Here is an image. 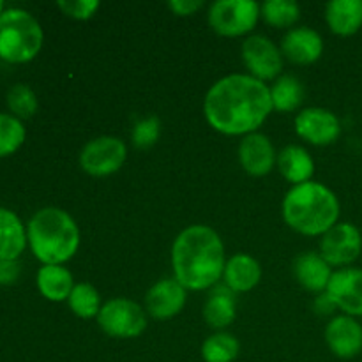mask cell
<instances>
[{
  "mask_svg": "<svg viewBox=\"0 0 362 362\" xmlns=\"http://www.w3.org/2000/svg\"><path fill=\"white\" fill-rule=\"evenodd\" d=\"M296 131L313 145H331L341 134L338 117L325 108H306L296 117Z\"/></svg>",
  "mask_w": 362,
  "mask_h": 362,
  "instance_id": "cell-12",
  "label": "cell"
},
{
  "mask_svg": "<svg viewBox=\"0 0 362 362\" xmlns=\"http://www.w3.org/2000/svg\"><path fill=\"white\" fill-rule=\"evenodd\" d=\"M325 341L339 359H354L362 352V325L354 317L341 315L325 327Z\"/></svg>",
  "mask_w": 362,
  "mask_h": 362,
  "instance_id": "cell-13",
  "label": "cell"
},
{
  "mask_svg": "<svg viewBox=\"0 0 362 362\" xmlns=\"http://www.w3.org/2000/svg\"><path fill=\"white\" fill-rule=\"evenodd\" d=\"M25 141V127L14 115L0 113V158L13 154Z\"/></svg>",
  "mask_w": 362,
  "mask_h": 362,
  "instance_id": "cell-28",
  "label": "cell"
},
{
  "mask_svg": "<svg viewBox=\"0 0 362 362\" xmlns=\"http://www.w3.org/2000/svg\"><path fill=\"white\" fill-rule=\"evenodd\" d=\"M27 246L23 223L9 209L0 207V260H16Z\"/></svg>",
  "mask_w": 362,
  "mask_h": 362,
  "instance_id": "cell-21",
  "label": "cell"
},
{
  "mask_svg": "<svg viewBox=\"0 0 362 362\" xmlns=\"http://www.w3.org/2000/svg\"><path fill=\"white\" fill-rule=\"evenodd\" d=\"M243 60L251 76L260 81L272 80L281 73V52L265 35H250L243 42Z\"/></svg>",
  "mask_w": 362,
  "mask_h": 362,
  "instance_id": "cell-10",
  "label": "cell"
},
{
  "mask_svg": "<svg viewBox=\"0 0 362 362\" xmlns=\"http://www.w3.org/2000/svg\"><path fill=\"white\" fill-rule=\"evenodd\" d=\"M260 14L272 27H292L299 20L300 7L292 0H267L262 4Z\"/></svg>",
  "mask_w": 362,
  "mask_h": 362,
  "instance_id": "cell-26",
  "label": "cell"
},
{
  "mask_svg": "<svg viewBox=\"0 0 362 362\" xmlns=\"http://www.w3.org/2000/svg\"><path fill=\"white\" fill-rule=\"evenodd\" d=\"M283 55L296 64H313L324 52V39L317 30L308 27L292 28L281 41Z\"/></svg>",
  "mask_w": 362,
  "mask_h": 362,
  "instance_id": "cell-16",
  "label": "cell"
},
{
  "mask_svg": "<svg viewBox=\"0 0 362 362\" xmlns=\"http://www.w3.org/2000/svg\"><path fill=\"white\" fill-rule=\"evenodd\" d=\"M325 293L349 317H362V269L349 267L332 272Z\"/></svg>",
  "mask_w": 362,
  "mask_h": 362,
  "instance_id": "cell-11",
  "label": "cell"
},
{
  "mask_svg": "<svg viewBox=\"0 0 362 362\" xmlns=\"http://www.w3.org/2000/svg\"><path fill=\"white\" fill-rule=\"evenodd\" d=\"M126 156V144L120 138L99 136L83 147L80 154V166L88 175L106 177L122 168Z\"/></svg>",
  "mask_w": 362,
  "mask_h": 362,
  "instance_id": "cell-8",
  "label": "cell"
},
{
  "mask_svg": "<svg viewBox=\"0 0 362 362\" xmlns=\"http://www.w3.org/2000/svg\"><path fill=\"white\" fill-rule=\"evenodd\" d=\"M168 7L175 14L187 16V14L202 9L204 7V0H172V2H168Z\"/></svg>",
  "mask_w": 362,
  "mask_h": 362,
  "instance_id": "cell-33",
  "label": "cell"
},
{
  "mask_svg": "<svg viewBox=\"0 0 362 362\" xmlns=\"http://www.w3.org/2000/svg\"><path fill=\"white\" fill-rule=\"evenodd\" d=\"M161 134V122L156 115L140 120L133 129V141L136 147L147 148L159 140Z\"/></svg>",
  "mask_w": 362,
  "mask_h": 362,
  "instance_id": "cell-30",
  "label": "cell"
},
{
  "mask_svg": "<svg viewBox=\"0 0 362 362\" xmlns=\"http://www.w3.org/2000/svg\"><path fill=\"white\" fill-rule=\"evenodd\" d=\"M260 16V6L253 0H218L209 9V23L218 34L235 37L250 32Z\"/></svg>",
  "mask_w": 362,
  "mask_h": 362,
  "instance_id": "cell-6",
  "label": "cell"
},
{
  "mask_svg": "<svg viewBox=\"0 0 362 362\" xmlns=\"http://www.w3.org/2000/svg\"><path fill=\"white\" fill-rule=\"evenodd\" d=\"M283 218L303 235H324L338 225L339 202L324 184H297L283 200Z\"/></svg>",
  "mask_w": 362,
  "mask_h": 362,
  "instance_id": "cell-3",
  "label": "cell"
},
{
  "mask_svg": "<svg viewBox=\"0 0 362 362\" xmlns=\"http://www.w3.org/2000/svg\"><path fill=\"white\" fill-rule=\"evenodd\" d=\"M271 99L272 108L278 112H293L299 108L300 103L304 99V87L296 76H285L278 78L271 88Z\"/></svg>",
  "mask_w": 362,
  "mask_h": 362,
  "instance_id": "cell-24",
  "label": "cell"
},
{
  "mask_svg": "<svg viewBox=\"0 0 362 362\" xmlns=\"http://www.w3.org/2000/svg\"><path fill=\"white\" fill-rule=\"evenodd\" d=\"M20 278V264L16 260H0V285H13Z\"/></svg>",
  "mask_w": 362,
  "mask_h": 362,
  "instance_id": "cell-32",
  "label": "cell"
},
{
  "mask_svg": "<svg viewBox=\"0 0 362 362\" xmlns=\"http://www.w3.org/2000/svg\"><path fill=\"white\" fill-rule=\"evenodd\" d=\"M186 304V288L175 278L161 279L145 296L147 311L158 320L175 317Z\"/></svg>",
  "mask_w": 362,
  "mask_h": 362,
  "instance_id": "cell-14",
  "label": "cell"
},
{
  "mask_svg": "<svg viewBox=\"0 0 362 362\" xmlns=\"http://www.w3.org/2000/svg\"><path fill=\"white\" fill-rule=\"evenodd\" d=\"M325 20L338 35H354L362 27V0H331L325 7Z\"/></svg>",
  "mask_w": 362,
  "mask_h": 362,
  "instance_id": "cell-19",
  "label": "cell"
},
{
  "mask_svg": "<svg viewBox=\"0 0 362 362\" xmlns=\"http://www.w3.org/2000/svg\"><path fill=\"white\" fill-rule=\"evenodd\" d=\"M240 345L235 336L228 332H218L209 336L202 345V356L205 362H233L239 356Z\"/></svg>",
  "mask_w": 362,
  "mask_h": 362,
  "instance_id": "cell-25",
  "label": "cell"
},
{
  "mask_svg": "<svg viewBox=\"0 0 362 362\" xmlns=\"http://www.w3.org/2000/svg\"><path fill=\"white\" fill-rule=\"evenodd\" d=\"M336 308V304L332 303L331 297L327 296V293H322V296L317 297V300H315V310H317L318 315H329L332 313V310Z\"/></svg>",
  "mask_w": 362,
  "mask_h": 362,
  "instance_id": "cell-34",
  "label": "cell"
},
{
  "mask_svg": "<svg viewBox=\"0 0 362 362\" xmlns=\"http://www.w3.org/2000/svg\"><path fill=\"white\" fill-rule=\"evenodd\" d=\"M271 88L251 74L221 78L205 95L207 122L223 134H251L272 112Z\"/></svg>",
  "mask_w": 362,
  "mask_h": 362,
  "instance_id": "cell-1",
  "label": "cell"
},
{
  "mask_svg": "<svg viewBox=\"0 0 362 362\" xmlns=\"http://www.w3.org/2000/svg\"><path fill=\"white\" fill-rule=\"evenodd\" d=\"M42 46V28L25 9L0 13V57L7 62H28Z\"/></svg>",
  "mask_w": 362,
  "mask_h": 362,
  "instance_id": "cell-5",
  "label": "cell"
},
{
  "mask_svg": "<svg viewBox=\"0 0 362 362\" xmlns=\"http://www.w3.org/2000/svg\"><path fill=\"white\" fill-rule=\"evenodd\" d=\"M99 327L112 338H136L147 327V317L140 304L129 299L108 300L98 315Z\"/></svg>",
  "mask_w": 362,
  "mask_h": 362,
  "instance_id": "cell-7",
  "label": "cell"
},
{
  "mask_svg": "<svg viewBox=\"0 0 362 362\" xmlns=\"http://www.w3.org/2000/svg\"><path fill=\"white\" fill-rule=\"evenodd\" d=\"M2 11H4V2H2V0H0V13H2Z\"/></svg>",
  "mask_w": 362,
  "mask_h": 362,
  "instance_id": "cell-35",
  "label": "cell"
},
{
  "mask_svg": "<svg viewBox=\"0 0 362 362\" xmlns=\"http://www.w3.org/2000/svg\"><path fill=\"white\" fill-rule=\"evenodd\" d=\"M239 161L250 175H267L276 163V152L265 134L251 133L239 145Z\"/></svg>",
  "mask_w": 362,
  "mask_h": 362,
  "instance_id": "cell-15",
  "label": "cell"
},
{
  "mask_svg": "<svg viewBox=\"0 0 362 362\" xmlns=\"http://www.w3.org/2000/svg\"><path fill=\"white\" fill-rule=\"evenodd\" d=\"M7 105L18 119H28L37 110V98L28 85L16 83L7 92Z\"/></svg>",
  "mask_w": 362,
  "mask_h": 362,
  "instance_id": "cell-29",
  "label": "cell"
},
{
  "mask_svg": "<svg viewBox=\"0 0 362 362\" xmlns=\"http://www.w3.org/2000/svg\"><path fill=\"white\" fill-rule=\"evenodd\" d=\"M204 317L211 327L223 329L235 320V292L226 285L212 286L205 300Z\"/></svg>",
  "mask_w": 362,
  "mask_h": 362,
  "instance_id": "cell-20",
  "label": "cell"
},
{
  "mask_svg": "<svg viewBox=\"0 0 362 362\" xmlns=\"http://www.w3.org/2000/svg\"><path fill=\"white\" fill-rule=\"evenodd\" d=\"M57 6L71 18L76 20H88L95 9H99L98 0H59Z\"/></svg>",
  "mask_w": 362,
  "mask_h": 362,
  "instance_id": "cell-31",
  "label": "cell"
},
{
  "mask_svg": "<svg viewBox=\"0 0 362 362\" xmlns=\"http://www.w3.org/2000/svg\"><path fill=\"white\" fill-rule=\"evenodd\" d=\"M37 288L48 300L60 303L73 292V276L62 265H45L37 272Z\"/></svg>",
  "mask_w": 362,
  "mask_h": 362,
  "instance_id": "cell-23",
  "label": "cell"
},
{
  "mask_svg": "<svg viewBox=\"0 0 362 362\" xmlns=\"http://www.w3.org/2000/svg\"><path fill=\"white\" fill-rule=\"evenodd\" d=\"M293 276L310 292H325L331 281V265L320 253H303L293 260Z\"/></svg>",
  "mask_w": 362,
  "mask_h": 362,
  "instance_id": "cell-17",
  "label": "cell"
},
{
  "mask_svg": "<svg viewBox=\"0 0 362 362\" xmlns=\"http://www.w3.org/2000/svg\"><path fill=\"white\" fill-rule=\"evenodd\" d=\"M172 265L175 279L184 288H212L225 272L223 240L205 225L187 226L173 243Z\"/></svg>",
  "mask_w": 362,
  "mask_h": 362,
  "instance_id": "cell-2",
  "label": "cell"
},
{
  "mask_svg": "<svg viewBox=\"0 0 362 362\" xmlns=\"http://www.w3.org/2000/svg\"><path fill=\"white\" fill-rule=\"evenodd\" d=\"M223 278H225V285L235 293L250 292L262 278L260 264L250 255L239 253L226 262Z\"/></svg>",
  "mask_w": 362,
  "mask_h": 362,
  "instance_id": "cell-18",
  "label": "cell"
},
{
  "mask_svg": "<svg viewBox=\"0 0 362 362\" xmlns=\"http://www.w3.org/2000/svg\"><path fill=\"white\" fill-rule=\"evenodd\" d=\"M362 235L352 223H338L322 235L320 255L329 265H350L359 258Z\"/></svg>",
  "mask_w": 362,
  "mask_h": 362,
  "instance_id": "cell-9",
  "label": "cell"
},
{
  "mask_svg": "<svg viewBox=\"0 0 362 362\" xmlns=\"http://www.w3.org/2000/svg\"><path fill=\"white\" fill-rule=\"evenodd\" d=\"M27 240L45 265H60L69 260L80 244V230L66 211L45 207L28 221Z\"/></svg>",
  "mask_w": 362,
  "mask_h": 362,
  "instance_id": "cell-4",
  "label": "cell"
},
{
  "mask_svg": "<svg viewBox=\"0 0 362 362\" xmlns=\"http://www.w3.org/2000/svg\"><path fill=\"white\" fill-rule=\"evenodd\" d=\"M69 308L76 317L92 318L98 317L101 311V300H99L98 290L88 283L74 285L69 296Z\"/></svg>",
  "mask_w": 362,
  "mask_h": 362,
  "instance_id": "cell-27",
  "label": "cell"
},
{
  "mask_svg": "<svg viewBox=\"0 0 362 362\" xmlns=\"http://www.w3.org/2000/svg\"><path fill=\"white\" fill-rule=\"evenodd\" d=\"M278 168L281 175L292 184L310 182L315 172V163L306 148L299 145H288L278 154Z\"/></svg>",
  "mask_w": 362,
  "mask_h": 362,
  "instance_id": "cell-22",
  "label": "cell"
}]
</instances>
